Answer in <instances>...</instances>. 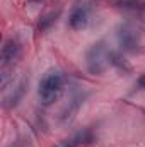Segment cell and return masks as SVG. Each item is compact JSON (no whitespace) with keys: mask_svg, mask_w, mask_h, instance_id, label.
Listing matches in <instances>:
<instances>
[{"mask_svg":"<svg viewBox=\"0 0 145 147\" xmlns=\"http://www.w3.org/2000/svg\"><path fill=\"white\" fill-rule=\"evenodd\" d=\"M63 92V75L58 70H48L43 75V79L39 80V87H38V94L39 99L44 106L53 105L55 101H58V98Z\"/></svg>","mask_w":145,"mask_h":147,"instance_id":"obj_1","label":"cell"},{"mask_svg":"<svg viewBox=\"0 0 145 147\" xmlns=\"http://www.w3.org/2000/svg\"><path fill=\"white\" fill-rule=\"evenodd\" d=\"M109 63V50L106 46L104 41H97L94 43L87 53H85V65H87V70L94 75H99L106 70Z\"/></svg>","mask_w":145,"mask_h":147,"instance_id":"obj_2","label":"cell"},{"mask_svg":"<svg viewBox=\"0 0 145 147\" xmlns=\"http://www.w3.org/2000/svg\"><path fill=\"white\" fill-rule=\"evenodd\" d=\"M118 41L123 51L126 53H140L142 51V39L137 29L132 24H121L118 28Z\"/></svg>","mask_w":145,"mask_h":147,"instance_id":"obj_3","label":"cell"},{"mask_svg":"<svg viewBox=\"0 0 145 147\" xmlns=\"http://www.w3.org/2000/svg\"><path fill=\"white\" fill-rule=\"evenodd\" d=\"M21 43L14 38L7 39L2 46V55H0V60H2V69H14L15 62L21 58Z\"/></svg>","mask_w":145,"mask_h":147,"instance_id":"obj_4","label":"cell"},{"mask_svg":"<svg viewBox=\"0 0 145 147\" xmlns=\"http://www.w3.org/2000/svg\"><path fill=\"white\" fill-rule=\"evenodd\" d=\"M68 24L75 31L84 29L89 24V10H87V7H84V5L75 7L72 10V14H70V17H68Z\"/></svg>","mask_w":145,"mask_h":147,"instance_id":"obj_5","label":"cell"},{"mask_svg":"<svg viewBox=\"0 0 145 147\" xmlns=\"http://www.w3.org/2000/svg\"><path fill=\"white\" fill-rule=\"evenodd\" d=\"M26 86H28V80L22 79V80L14 87V91H12L9 96H5V99H3V101H5V103H3L5 108H14V106L21 101V98H22L24 92H26Z\"/></svg>","mask_w":145,"mask_h":147,"instance_id":"obj_6","label":"cell"},{"mask_svg":"<svg viewBox=\"0 0 145 147\" xmlns=\"http://www.w3.org/2000/svg\"><path fill=\"white\" fill-rule=\"evenodd\" d=\"M109 63L113 65V67H116L119 72L123 74H130L132 72V65L126 62V58L121 55V53H118V51H109Z\"/></svg>","mask_w":145,"mask_h":147,"instance_id":"obj_7","label":"cell"},{"mask_svg":"<svg viewBox=\"0 0 145 147\" xmlns=\"http://www.w3.org/2000/svg\"><path fill=\"white\" fill-rule=\"evenodd\" d=\"M53 147H80V142L77 137H72V139H65V140L56 142Z\"/></svg>","mask_w":145,"mask_h":147,"instance_id":"obj_8","label":"cell"},{"mask_svg":"<svg viewBox=\"0 0 145 147\" xmlns=\"http://www.w3.org/2000/svg\"><path fill=\"white\" fill-rule=\"evenodd\" d=\"M138 86H140L142 89H145V75H142V77L138 79Z\"/></svg>","mask_w":145,"mask_h":147,"instance_id":"obj_9","label":"cell"}]
</instances>
